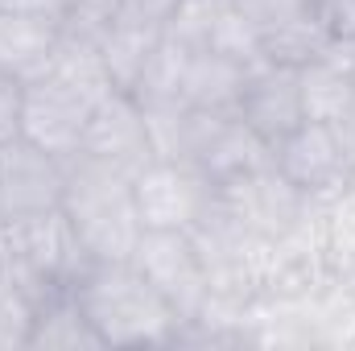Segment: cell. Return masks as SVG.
<instances>
[{"label": "cell", "instance_id": "f546056e", "mask_svg": "<svg viewBox=\"0 0 355 351\" xmlns=\"http://www.w3.org/2000/svg\"><path fill=\"white\" fill-rule=\"evenodd\" d=\"M0 268H8V223L0 219Z\"/></svg>", "mask_w": 355, "mask_h": 351}, {"label": "cell", "instance_id": "5b68a950", "mask_svg": "<svg viewBox=\"0 0 355 351\" xmlns=\"http://www.w3.org/2000/svg\"><path fill=\"white\" fill-rule=\"evenodd\" d=\"M182 162L198 166L215 186L272 162V149L244 124L240 112H194L186 116Z\"/></svg>", "mask_w": 355, "mask_h": 351}, {"label": "cell", "instance_id": "44dd1931", "mask_svg": "<svg viewBox=\"0 0 355 351\" xmlns=\"http://www.w3.org/2000/svg\"><path fill=\"white\" fill-rule=\"evenodd\" d=\"M194 50H186L182 42H174L170 33H162L145 75L137 79L132 95L141 103H182V79H186V62H190Z\"/></svg>", "mask_w": 355, "mask_h": 351}, {"label": "cell", "instance_id": "484cf974", "mask_svg": "<svg viewBox=\"0 0 355 351\" xmlns=\"http://www.w3.org/2000/svg\"><path fill=\"white\" fill-rule=\"evenodd\" d=\"M327 29H331V58L355 67V0H318Z\"/></svg>", "mask_w": 355, "mask_h": 351}, {"label": "cell", "instance_id": "d6a6232c", "mask_svg": "<svg viewBox=\"0 0 355 351\" xmlns=\"http://www.w3.org/2000/svg\"><path fill=\"white\" fill-rule=\"evenodd\" d=\"M352 182H355V178H352Z\"/></svg>", "mask_w": 355, "mask_h": 351}, {"label": "cell", "instance_id": "7a4b0ae2", "mask_svg": "<svg viewBox=\"0 0 355 351\" xmlns=\"http://www.w3.org/2000/svg\"><path fill=\"white\" fill-rule=\"evenodd\" d=\"M62 211L71 215L91 261H132L137 240L145 236L132 178L83 153L67 157Z\"/></svg>", "mask_w": 355, "mask_h": 351}, {"label": "cell", "instance_id": "7402d4cb", "mask_svg": "<svg viewBox=\"0 0 355 351\" xmlns=\"http://www.w3.org/2000/svg\"><path fill=\"white\" fill-rule=\"evenodd\" d=\"M318 207H322V232H327L331 264H335V273H347L355 264V182L318 198Z\"/></svg>", "mask_w": 355, "mask_h": 351}, {"label": "cell", "instance_id": "4dcf8cb0", "mask_svg": "<svg viewBox=\"0 0 355 351\" xmlns=\"http://www.w3.org/2000/svg\"><path fill=\"white\" fill-rule=\"evenodd\" d=\"M339 277H343V281H347V285H352V289H355V264H352V268H347V273H339Z\"/></svg>", "mask_w": 355, "mask_h": 351}, {"label": "cell", "instance_id": "83f0119b", "mask_svg": "<svg viewBox=\"0 0 355 351\" xmlns=\"http://www.w3.org/2000/svg\"><path fill=\"white\" fill-rule=\"evenodd\" d=\"M182 0H120V17L141 21V25H157L166 29V21L174 17V8Z\"/></svg>", "mask_w": 355, "mask_h": 351}, {"label": "cell", "instance_id": "603a6c76", "mask_svg": "<svg viewBox=\"0 0 355 351\" xmlns=\"http://www.w3.org/2000/svg\"><path fill=\"white\" fill-rule=\"evenodd\" d=\"M227 4L232 0H182L174 8V17L166 21V33L174 42H182L186 50H211Z\"/></svg>", "mask_w": 355, "mask_h": 351}, {"label": "cell", "instance_id": "4fadbf2b", "mask_svg": "<svg viewBox=\"0 0 355 351\" xmlns=\"http://www.w3.org/2000/svg\"><path fill=\"white\" fill-rule=\"evenodd\" d=\"M236 112L244 116V124L265 141L268 149H277L306 120L302 116V91H297V67L268 62V58L252 62Z\"/></svg>", "mask_w": 355, "mask_h": 351}, {"label": "cell", "instance_id": "8992f818", "mask_svg": "<svg viewBox=\"0 0 355 351\" xmlns=\"http://www.w3.org/2000/svg\"><path fill=\"white\" fill-rule=\"evenodd\" d=\"M137 273L174 306L182 323H190L202 302L211 298V281H207V264L198 257L190 232H162V228H145V236L137 240L132 252Z\"/></svg>", "mask_w": 355, "mask_h": 351}, {"label": "cell", "instance_id": "1f68e13d", "mask_svg": "<svg viewBox=\"0 0 355 351\" xmlns=\"http://www.w3.org/2000/svg\"><path fill=\"white\" fill-rule=\"evenodd\" d=\"M352 120H355V116H352Z\"/></svg>", "mask_w": 355, "mask_h": 351}, {"label": "cell", "instance_id": "e0dca14e", "mask_svg": "<svg viewBox=\"0 0 355 351\" xmlns=\"http://www.w3.org/2000/svg\"><path fill=\"white\" fill-rule=\"evenodd\" d=\"M29 348L46 351H79V348H103L95 327L87 323L75 289H54L37 302L33 314V331H29Z\"/></svg>", "mask_w": 355, "mask_h": 351}, {"label": "cell", "instance_id": "8fae6325", "mask_svg": "<svg viewBox=\"0 0 355 351\" xmlns=\"http://www.w3.org/2000/svg\"><path fill=\"white\" fill-rule=\"evenodd\" d=\"M62 194H67V157L37 149L25 137L0 145V219L62 207Z\"/></svg>", "mask_w": 355, "mask_h": 351}, {"label": "cell", "instance_id": "5bb4252c", "mask_svg": "<svg viewBox=\"0 0 355 351\" xmlns=\"http://www.w3.org/2000/svg\"><path fill=\"white\" fill-rule=\"evenodd\" d=\"M58 42H62V33L54 21L33 17L12 4H0V71L17 75L21 83L42 79L50 71Z\"/></svg>", "mask_w": 355, "mask_h": 351}, {"label": "cell", "instance_id": "d6986e66", "mask_svg": "<svg viewBox=\"0 0 355 351\" xmlns=\"http://www.w3.org/2000/svg\"><path fill=\"white\" fill-rule=\"evenodd\" d=\"M162 33H166V29L141 25V21H128V17H120V21L107 29V37L99 42V54H103V67H107L116 91L137 87V79L145 75V67H149V58H153Z\"/></svg>", "mask_w": 355, "mask_h": 351}, {"label": "cell", "instance_id": "ba28073f", "mask_svg": "<svg viewBox=\"0 0 355 351\" xmlns=\"http://www.w3.org/2000/svg\"><path fill=\"white\" fill-rule=\"evenodd\" d=\"M132 194H137V211H141L145 228L190 232L194 219L215 198V182L198 166H190V162L153 157L141 174L132 178Z\"/></svg>", "mask_w": 355, "mask_h": 351}, {"label": "cell", "instance_id": "7c38bea8", "mask_svg": "<svg viewBox=\"0 0 355 351\" xmlns=\"http://www.w3.org/2000/svg\"><path fill=\"white\" fill-rule=\"evenodd\" d=\"M91 108H95L91 99L62 87L58 79H33V83H25L21 137L54 157H75L83 149Z\"/></svg>", "mask_w": 355, "mask_h": 351}, {"label": "cell", "instance_id": "cb8c5ba5", "mask_svg": "<svg viewBox=\"0 0 355 351\" xmlns=\"http://www.w3.org/2000/svg\"><path fill=\"white\" fill-rule=\"evenodd\" d=\"M33 314H37L33 293L12 277V268H0V351L29 348Z\"/></svg>", "mask_w": 355, "mask_h": 351}, {"label": "cell", "instance_id": "52a82bcc", "mask_svg": "<svg viewBox=\"0 0 355 351\" xmlns=\"http://www.w3.org/2000/svg\"><path fill=\"white\" fill-rule=\"evenodd\" d=\"M236 8L261 37V54L268 62L306 67L331 50V29L318 0H236Z\"/></svg>", "mask_w": 355, "mask_h": 351}, {"label": "cell", "instance_id": "4316f807", "mask_svg": "<svg viewBox=\"0 0 355 351\" xmlns=\"http://www.w3.org/2000/svg\"><path fill=\"white\" fill-rule=\"evenodd\" d=\"M21 112H25V83L0 71V145L21 137Z\"/></svg>", "mask_w": 355, "mask_h": 351}, {"label": "cell", "instance_id": "2e32d148", "mask_svg": "<svg viewBox=\"0 0 355 351\" xmlns=\"http://www.w3.org/2000/svg\"><path fill=\"white\" fill-rule=\"evenodd\" d=\"M244 79H248L244 62L223 58L215 50H194L182 79V103L194 112H236Z\"/></svg>", "mask_w": 355, "mask_h": 351}, {"label": "cell", "instance_id": "9c48e42d", "mask_svg": "<svg viewBox=\"0 0 355 351\" xmlns=\"http://www.w3.org/2000/svg\"><path fill=\"white\" fill-rule=\"evenodd\" d=\"M83 157H95L120 174L137 178L153 157V137H149V120L145 108L132 91H112L91 108L87 132H83Z\"/></svg>", "mask_w": 355, "mask_h": 351}, {"label": "cell", "instance_id": "277c9868", "mask_svg": "<svg viewBox=\"0 0 355 351\" xmlns=\"http://www.w3.org/2000/svg\"><path fill=\"white\" fill-rule=\"evenodd\" d=\"M272 166L289 178L306 198H327L355 178V120L318 124L302 120L277 149Z\"/></svg>", "mask_w": 355, "mask_h": 351}, {"label": "cell", "instance_id": "30bf717a", "mask_svg": "<svg viewBox=\"0 0 355 351\" xmlns=\"http://www.w3.org/2000/svg\"><path fill=\"white\" fill-rule=\"evenodd\" d=\"M215 194H219V203L232 211V219L244 232L265 236V240H277L281 232H289L297 223V215L306 211V203H310L272 162L232 178L223 186H215Z\"/></svg>", "mask_w": 355, "mask_h": 351}, {"label": "cell", "instance_id": "f1b7e54d", "mask_svg": "<svg viewBox=\"0 0 355 351\" xmlns=\"http://www.w3.org/2000/svg\"><path fill=\"white\" fill-rule=\"evenodd\" d=\"M0 4L25 8V12L46 17V21H54V25H62V17H67V8H71V0H0Z\"/></svg>", "mask_w": 355, "mask_h": 351}, {"label": "cell", "instance_id": "3957f363", "mask_svg": "<svg viewBox=\"0 0 355 351\" xmlns=\"http://www.w3.org/2000/svg\"><path fill=\"white\" fill-rule=\"evenodd\" d=\"M8 223V268L42 302L54 289H71L91 264L87 248L62 207L4 219Z\"/></svg>", "mask_w": 355, "mask_h": 351}, {"label": "cell", "instance_id": "ffe728a7", "mask_svg": "<svg viewBox=\"0 0 355 351\" xmlns=\"http://www.w3.org/2000/svg\"><path fill=\"white\" fill-rule=\"evenodd\" d=\"M42 79H58L62 87H71L75 95H83V99H91V103H99L103 95L116 91L107 67H103L99 46L71 42V37L58 42V50H54V58H50V71H46Z\"/></svg>", "mask_w": 355, "mask_h": 351}, {"label": "cell", "instance_id": "d4e9b609", "mask_svg": "<svg viewBox=\"0 0 355 351\" xmlns=\"http://www.w3.org/2000/svg\"><path fill=\"white\" fill-rule=\"evenodd\" d=\"M116 21H120V0H71V8H67L58 33L71 37V42L99 46Z\"/></svg>", "mask_w": 355, "mask_h": 351}, {"label": "cell", "instance_id": "6da1fadb", "mask_svg": "<svg viewBox=\"0 0 355 351\" xmlns=\"http://www.w3.org/2000/svg\"><path fill=\"white\" fill-rule=\"evenodd\" d=\"M71 289L103 348L174 343L182 331L174 306L137 273L132 261H91Z\"/></svg>", "mask_w": 355, "mask_h": 351}, {"label": "cell", "instance_id": "ac0fdd59", "mask_svg": "<svg viewBox=\"0 0 355 351\" xmlns=\"http://www.w3.org/2000/svg\"><path fill=\"white\" fill-rule=\"evenodd\" d=\"M306 314H310L314 348H331V351L355 348V289L339 273L306 293Z\"/></svg>", "mask_w": 355, "mask_h": 351}, {"label": "cell", "instance_id": "9a60e30c", "mask_svg": "<svg viewBox=\"0 0 355 351\" xmlns=\"http://www.w3.org/2000/svg\"><path fill=\"white\" fill-rule=\"evenodd\" d=\"M302 116L318 124H347L355 116V67L322 54L297 67Z\"/></svg>", "mask_w": 355, "mask_h": 351}]
</instances>
